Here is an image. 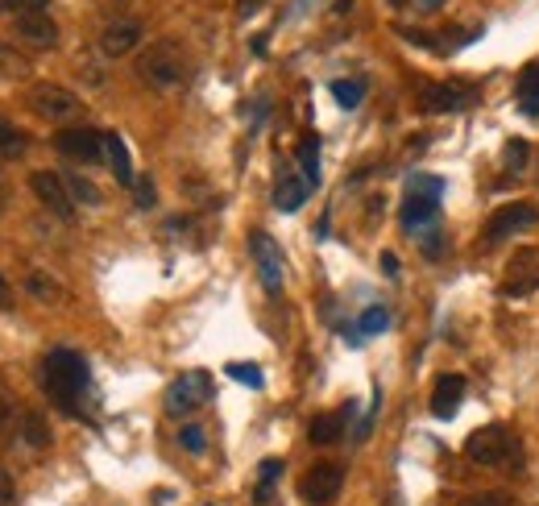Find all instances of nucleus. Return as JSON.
I'll list each match as a JSON object with an SVG mask.
<instances>
[{"instance_id": "f257e3e1", "label": "nucleus", "mask_w": 539, "mask_h": 506, "mask_svg": "<svg viewBox=\"0 0 539 506\" xmlns=\"http://www.w3.org/2000/svg\"><path fill=\"white\" fill-rule=\"evenodd\" d=\"M88 382H92L88 361H83L75 349L46 353V361H42V386H46V395L59 403L63 411H75L79 407V395L88 390Z\"/></svg>"}, {"instance_id": "f03ea898", "label": "nucleus", "mask_w": 539, "mask_h": 506, "mask_svg": "<svg viewBox=\"0 0 539 506\" xmlns=\"http://www.w3.org/2000/svg\"><path fill=\"white\" fill-rule=\"evenodd\" d=\"M137 75L146 79L150 88L170 92V88H183V83L191 79V59L183 54V46L175 38H162L137 59Z\"/></svg>"}, {"instance_id": "7ed1b4c3", "label": "nucleus", "mask_w": 539, "mask_h": 506, "mask_svg": "<svg viewBox=\"0 0 539 506\" xmlns=\"http://www.w3.org/2000/svg\"><path fill=\"white\" fill-rule=\"evenodd\" d=\"M440 200H444V179L440 175H411L407 195H403V229L407 233H428L440 220Z\"/></svg>"}, {"instance_id": "20e7f679", "label": "nucleus", "mask_w": 539, "mask_h": 506, "mask_svg": "<svg viewBox=\"0 0 539 506\" xmlns=\"http://www.w3.org/2000/svg\"><path fill=\"white\" fill-rule=\"evenodd\" d=\"M465 457L473 465H486V469H502V465H515L519 461V440L506 424H486L477 428L465 440Z\"/></svg>"}, {"instance_id": "39448f33", "label": "nucleus", "mask_w": 539, "mask_h": 506, "mask_svg": "<svg viewBox=\"0 0 539 506\" xmlns=\"http://www.w3.org/2000/svg\"><path fill=\"white\" fill-rule=\"evenodd\" d=\"M212 399V378H208V370H187V374H179L175 382L166 386V415H191V411H200L204 403Z\"/></svg>"}, {"instance_id": "423d86ee", "label": "nucleus", "mask_w": 539, "mask_h": 506, "mask_svg": "<svg viewBox=\"0 0 539 506\" xmlns=\"http://www.w3.org/2000/svg\"><path fill=\"white\" fill-rule=\"evenodd\" d=\"M535 224H539V208H535L531 200L502 204V208H494V216H490V224H486V233H481V241H486V249H490V245H502V241H510V237L535 229Z\"/></svg>"}, {"instance_id": "0eeeda50", "label": "nucleus", "mask_w": 539, "mask_h": 506, "mask_svg": "<svg viewBox=\"0 0 539 506\" xmlns=\"http://www.w3.org/2000/svg\"><path fill=\"white\" fill-rule=\"evenodd\" d=\"M249 253H253V270H258L266 295H278L282 283H287V266H282V249L270 233H249Z\"/></svg>"}, {"instance_id": "6e6552de", "label": "nucleus", "mask_w": 539, "mask_h": 506, "mask_svg": "<svg viewBox=\"0 0 539 506\" xmlns=\"http://www.w3.org/2000/svg\"><path fill=\"white\" fill-rule=\"evenodd\" d=\"M25 104H30L38 117H46V121H71V117H79V96L67 92V88H59V83H34L30 96H25Z\"/></svg>"}, {"instance_id": "1a4fd4ad", "label": "nucleus", "mask_w": 539, "mask_h": 506, "mask_svg": "<svg viewBox=\"0 0 539 506\" xmlns=\"http://www.w3.org/2000/svg\"><path fill=\"white\" fill-rule=\"evenodd\" d=\"M419 108L423 112H461L477 100V88H469V83H423V88L415 92Z\"/></svg>"}, {"instance_id": "9d476101", "label": "nucleus", "mask_w": 539, "mask_h": 506, "mask_svg": "<svg viewBox=\"0 0 539 506\" xmlns=\"http://www.w3.org/2000/svg\"><path fill=\"white\" fill-rule=\"evenodd\" d=\"M340 486H345V469L324 461V465H311V469L303 473L299 498H303L307 506H328V502L340 494Z\"/></svg>"}, {"instance_id": "9b49d317", "label": "nucleus", "mask_w": 539, "mask_h": 506, "mask_svg": "<svg viewBox=\"0 0 539 506\" xmlns=\"http://www.w3.org/2000/svg\"><path fill=\"white\" fill-rule=\"evenodd\" d=\"M54 150L71 162H83V166H96L104 162V133L96 129H63L54 133Z\"/></svg>"}, {"instance_id": "f8f14e48", "label": "nucleus", "mask_w": 539, "mask_h": 506, "mask_svg": "<svg viewBox=\"0 0 539 506\" xmlns=\"http://www.w3.org/2000/svg\"><path fill=\"white\" fill-rule=\"evenodd\" d=\"M531 291H539V253L535 249H519L506 266L502 278V295L506 299H527Z\"/></svg>"}, {"instance_id": "ddd939ff", "label": "nucleus", "mask_w": 539, "mask_h": 506, "mask_svg": "<svg viewBox=\"0 0 539 506\" xmlns=\"http://www.w3.org/2000/svg\"><path fill=\"white\" fill-rule=\"evenodd\" d=\"M13 30L25 46H34V50H54L59 46V25H54V17L46 9H25L13 17Z\"/></svg>"}, {"instance_id": "4468645a", "label": "nucleus", "mask_w": 539, "mask_h": 506, "mask_svg": "<svg viewBox=\"0 0 539 506\" xmlns=\"http://www.w3.org/2000/svg\"><path fill=\"white\" fill-rule=\"evenodd\" d=\"M30 187H34V195L38 200L59 216V220H75V200H71V191H67V183H63V175H54V171H34L30 175Z\"/></svg>"}, {"instance_id": "2eb2a0df", "label": "nucleus", "mask_w": 539, "mask_h": 506, "mask_svg": "<svg viewBox=\"0 0 539 506\" xmlns=\"http://www.w3.org/2000/svg\"><path fill=\"white\" fill-rule=\"evenodd\" d=\"M307 195H311V187H307V179L295 171V166H278V179H274V208L278 212H299L303 204H307Z\"/></svg>"}, {"instance_id": "dca6fc26", "label": "nucleus", "mask_w": 539, "mask_h": 506, "mask_svg": "<svg viewBox=\"0 0 539 506\" xmlns=\"http://www.w3.org/2000/svg\"><path fill=\"white\" fill-rule=\"evenodd\" d=\"M465 390H469L465 374H440L436 390H432V415L436 419H452L461 411V403H465Z\"/></svg>"}, {"instance_id": "f3484780", "label": "nucleus", "mask_w": 539, "mask_h": 506, "mask_svg": "<svg viewBox=\"0 0 539 506\" xmlns=\"http://www.w3.org/2000/svg\"><path fill=\"white\" fill-rule=\"evenodd\" d=\"M141 42V25L137 21H112L104 25L100 34V54H108V59H121V54H133Z\"/></svg>"}, {"instance_id": "a211bd4d", "label": "nucleus", "mask_w": 539, "mask_h": 506, "mask_svg": "<svg viewBox=\"0 0 539 506\" xmlns=\"http://www.w3.org/2000/svg\"><path fill=\"white\" fill-rule=\"evenodd\" d=\"M353 407H357V403H349L345 411L316 415V419H311V428H307V440H311V444H336V440H345V424L353 419Z\"/></svg>"}, {"instance_id": "6ab92c4d", "label": "nucleus", "mask_w": 539, "mask_h": 506, "mask_svg": "<svg viewBox=\"0 0 539 506\" xmlns=\"http://www.w3.org/2000/svg\"><path fill=\"white\" fill-rule=\"evenodd\" d=\"M104 162L112 166V175H117L121 187H133L137 175H133V162H129V146L121 133H104Z\"/></svg>"}, {"instance_id": "aec40b11", "label": "nucleus", "mask_w": 539, "mask_h": 506, "mask_svg": "<svg viewBox=\"0 0 539 506\" xmlns=\"http://www.w3.org/2000/svg\"><path fill=\"white\" fill-rule=\"evenodd\" d=\"M515 104L523 117H539V59L527 63L519 71V83H515Z\"/></svg>"}, {"instance_id": "412c9836", "label": "nucleus", "mask_w": 539, "mask_h": 506, "mask_svg": "<svg viewBox=\"0 0 539 506\" xmlns=\"http://www.w3.org/2000/svg\"><path fill=\"white\" fill-rule=\"evenodd\" d=\"M17 440H25L30 448H50V424H46V415L34 411V407H21V415H17Z\"/></svg>"}, {"instance_id": "4be33fe9", "label": "nucleus", "mask_w": 539, "mask_h": 506, "mask_svg": "<svg viewBox=\"0 0 539 506\" xmlns=\"http://www.w3.org/2000/svg\"><path fill=\"white\" fill-rule=\"evenodd\" d=\"M390 328V307H365V312L357 316V324L349 328V345H361L365 336H378V332H386Z\"/></svg>"}, {"instance_id": "5701e85b", "label": "nucleus", "mask_w": 539, "mask_h": 506, "mask_svg": "<svg viewBox=\"0 0 539 506\" xmlns=\"http://www.w3.org/2000/svg\"><path fill=\"white\" fill-rule=\"evenodd\" d=\"M299 175L307 179L311 191L320 187V137H316V133L299 142Z\"/></svg>"}, {"instance_id": "b1692460", "label": "nucleus", "mask_w": 539, "mask_h": 506, "mask_svg": "<svg viewBox=\"0 0 539 506\" xmlns=\"http://www.w3.org/2000/svg\"><path fill=\"white\" fill-rule=\"evenodd\" d=\"M63 183H67V191H71V200L79 204V208H100L104 204V195H100V187L88 179V175H63Z\"/></svg>"}, {"instance_id": "393cba45", "label": "nucleus", "mask_w": 539, "mask_h": 506, "mask_svg": "<svg viewBox=\"0 0 539 506\" xmlns=\"http://www.w3.org/2000/svg\"><path fill=\"white\" fill-rule=\"evenodd\" d=\"M527 162H531V142L527 137H510L502 146V175H519Z\"/></svg>"}, {"instance_id": "a878e982", "label": "nucleus", "mask_w": 539, "mask_h": 506, "mask_svg": "<svg viewBox=\"0 0 539 506\" xmlns=\"http://www.w3.org/2000/svg\"><path fill=\"white\" fill-rule=\"evenodd\" d=\"M332 100L340 104V108H357L361 100H365V79H336L332 83Z\"/></svg>"}, {"instance_id": "bb28decb", "label": "nucleus", "mask_w": 539, "mask_h": 506, "mask_svg": "<svg viewBox=\"0 0 539 506\" xmlns=\"http://www.w3.org/2000/svg\"><path fill=\"white\" fill-rule=\"evenodd\" d=\"M229 374L233 382H241V386H253V390H262L266 386V378H262V365H253V361H229Z\"/></svg>"}, {"instance_id": "cd10ccee", "label": "nucleus", "mask_w": 539, "mask_h": 506, "mask_svg": "<svg viewBox=\"0 0 539 506\" xmlns=\"http://www.w3.org/2000/svg\"><path fill=\"white\" fill-rule=\"evenodd\" d=\"M30 75V59L9 46H0V79H25Z\"/></svg>"}, {"instance_id": "c85d7f7f", "label": "nucleus", "mask_w": 539, "mask_h": 506, "mask_svg": "<svg viewBox=\"0 0 539 506\" xmlns=\"http://www.w3.org/2000/svg\"><path fill=\"white\" fill-rule=\"evenodd\" d=\"M25 154V133L13 129L9 121H0V158H21Z\"/></svg>"}, {"instance_id": "c756f323", "label": "nucleus", "mask_w": 539, "mask_h": 506, "mask_svg": "<svg viewBox=\"0 0 539 506\" xmlns=\"http://www.w3.org/2000/svg\"><path fill=\"white\" fill-rule=\"evenodd\" d=\"M179 448H183V453H191V457H200L204 448H208V436H204V428H200V424H187V428L179 432Z\"/></svg>"}, {"instance_id": "7c9ffc66", "label": "nucleus", "mask_w": 539, "mask_h": 506, "mask_svg": "<svg viewBox=\"0 0 539 506\" xmlns=\"http://www.w3.org/2000/svg\"><path fill=\"white\" fill-rule=\"evenodd\" d=\"M25 287H30L38 299H46V303H59L63 299V291H59V283H50V278H42L38 270L30 274V278H25Z\"/></svg>"}, {"instance_id": "2f4dec72", "label": "nucleus", "mask_w": 539, "mask_h": 506, "mask_svg": "<svg viewBox=\"0 0 539 506\" xmlns=\"http://www.w3.org/2000/svg\"><path fill=\"white\" fill-rule=\"evenodd\" d=\"M278 473H282V461H278V457H266V461L258 465V498L270 494V486L278 482Z\"/></svg>"}, {"instance_id": "473e14b6", "label": "nucleus", "mask_w": 539, "mask_h": 506, "mask_svg": "<svg viewBox=\"0 0 539 506\" xmlns=\"http://www.w3.org/2000/svg\"><path fill=\"white\" fill-rule=\"evenodd\" d=\"M17 407L13 403H5V399H0V444H5V440H13V432H17Z\"/></svg>"}, {"instance_id": "72a5a7b5", "label": "nucleus", "mask_w": 539, "mask_h": 506, "mask_svg": "<svg viewBox=\"0 0 539 506\" xmlns=\"http://www.w3.org/2000/svg\"><path fill=\"white\" fill-rule=\"evenodd\" d=\"M0 506H17V482L9 469H0Z\"/></svg>"}, {"instance_id": "f704fd0d", "label": "nucleus", "mask_w": 539, "mask_h": 506, "mask_svg": "<svg viewBox=\"0 0 539 506\" xmlns=\"http://www.w3.org/2000/svg\"><path fill=\"white\" fill-rule=\"evenodd\" d=\"M133 191H137V204H141V208H154L158 191H154V183H150V179H137V183H133Z\"/></svg>"}, {"instance_id": "c9c22d12", "label": "nucleus", "mask_w": 539, "mask_h": 506, "mask_svg": "<svg viewBox=\"0 0 539 506\" xmlns=\"http://www.w3.org/2000/svg\"><path fill=\"white\" fill-rule=\"evenodd\" d=\"M423 237V253H428V258H440V253H444V237H440V229H428V233H419Z\"/></svg>"}, {"instance_id": "e433bc0d", "label": "nucleus", "mask_w": 539, "mask_h": 506, "mask_svg": "<svg viewBox=\"0 0 539 506\" xmlns=\"http://www.w3.org/2000/svg\"><path fill=\"white\" fill-rule=\"evenodd\" d=\"M465 506H510V498H506V494H477V498H469Z\"/></svg>"}, {"instance_id": "4c0bfd02", "label": "nucleus", "mask_w": 539, "mask_h": 506, "mask_svg": "<svg viewBox=\"0 0 539 506\" xmlns=\"http://www.w3.org/2000/svg\"><path fill=\"white\" fill-rule=\"evenodd\" d=\"M262 9H266V0H237V17H253Z\"/></svg>"}, {"instance_id": "58836bf2", "label": "nucleus", "mask_w": 539, "mask_h": 506, "mask_svg": "<svg viewBox=\"0 0 539 506\" xmlns=\"http://www.w3.org/2000/svg\"><path fill=\"white\" fill-rule=\"evenodd\" d=\"M9 5H13L17 13H25V9H42V5H46V0H9Z\"/></svg>"}, {"instance_id": "ea45409f", "label": "nucleus", "mask_w": 539, "mask_h": 506, "mask_svg": "<svg viewBox=\"0 0 539 506\" xmlns=\"http://www.w3.org/2000/svg\"><path fill=\"white\" fill-rule=\"evenodd\" d=\"M382 270L394 274V270H399V258H394V253H382Z\"/></svg>"}, {"instance_id": "a19ab883", "label": "nucleus", "mask_w": 539, "mask_h": 506, "mask_svg": "<svg viewBox=\"0 0 539 506\" xmlns=\"http://www.w3.org/2000/svg\"><path fill=\"white\" fill-rule=\"evenodd\" d=\"M5 204H9V191H5V179H0V212H5Z\"/></svg>"}, {"instance_id": "79ce46f5", "label": "nucleus", "mask_w": 539, "mask_h": 506, "mask_svg": "<svg viewBox=\"0 0 539 506\" xmlns=\"http://www.w3.org/2000/svg\"><path fill=\"white\" fill-rule=\"evenodd\" d=\"M419 5H423V9H440V5H444V0H419Z\"/></svg>"}, {"instance_id": "37998d69", "label": "nucleus", "mask_w": 539, "mask_h": 506, "mask_svg": "<svg viewBox=\"0 0 539 506\" xmlns=\"http://www.w3.org/2000/svg\"><path fill=\"white\" fill-rule=\"evenodd\" d=\"M9 299V287H5V278H0V303H5Z\"/></svg>"}]
</instances>
